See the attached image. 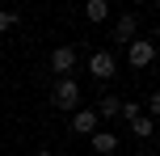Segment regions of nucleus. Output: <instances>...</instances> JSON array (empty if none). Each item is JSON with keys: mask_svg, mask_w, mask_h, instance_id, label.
Wrapping results in <instances>:
<instances>
[{"mask_svg": "<svg viewBox=\"0 0 160 156\" xmlns=\"http://www.w3.org/2000/svg\"><path fill=\"white\" fill-rule=\"evenodd\" d=\"M38 156H55V152H38Z\"/></svg>", "mask_w": 160, "mask_h": 156, "instance_id": "nucleus-13", "label": "nucleus"}, {"mask_svg": "<svg viewBox=\"0 0 160 156\" xmlns=\"http://www.w3.org/2000/svg\"><path fill=\"white\" fill-rule=\"evenodd\" d=\"M152 114H160V93H152V97H148V118Z\"/></svg>", "mask_w": 160, "mask_h": 156, "instance_id": "nucleus-12", "label": "nucleus"}, {"mask_svg": "<svg viewBox=\"0 0 160 156\" xmlns=\"http://www.w3.org/2000/svg\"><path fill=\"white\" fill-rule=\"evenodd\" d=\"M51 68H55L59 76H68L76 68V47H55V51H51Z\"/></svg>", "mask_w": 160, "mask_h": 156, "instance_id": "nucleus-4", "label": "nucleus"}, {"mask_svg": "<svg viewBox=\"0 0 160 156\" xmlns=\"http://www.w3.org/2000/svg\"><path fill=\"white\" fill-rule=\"evenodd\" d=\"M156 131V123L148 114H131V135H139V139H148V135Z\"/></svg>", "mask_w": 160, "mask_h": 156, "instance_id": "nucleus-8", "label": "nucleus"}, {"mask_svg": "<svg viewBox=\"0 0 160 156\" xmlns=\"http://www.w3.org/2000/svg\"><path fill=\"white\" fill-rule=\"evenodd\" d=\"M152 59H156V47L148 38H131L127 42V63L131 68H152Z\"/></svg>", "mask_w": 160, "mask_h": 156, "instance_id": "nucleus-2", "label": "nucleus"}, {"mask_svg": "<svg viewBox=\"0 0 160 156\" xmlns=\"http://www.w3.org/2000/svg\"><path fill=\"white\" fill-rule=\"evenodd\" d=\"M118 110H122V101H118V97H101V106H97L93 114H97V118H114Z\"/></svg>", "mask_w": 160, "mask_h": 156, "instance_id": "nucleus-10", "label": "nucleus"}, {"mask_svg": "<svg viewBox=\"0 0 160 156\" xmlns=\"http://www.w3.org/2000/svg\"><path fill=\"white\" fill-rule=\"evenodd\" d=\"M13 21H17V13H4V8H0V34H4V30H8Z\"/></svg>", "mask_w": 160, "mask_h": 156, "instance_id": "nucleus-11", "label": "nucleus"}, {"mask_svg": "<svg viewBox=\"0 0 160 156\" xmlns=\"http://www.w3.org/2000/svg\"><path fill=\"white\" fill-rule=\"evenodd\" d=\"M114 68L118 63H114L110 51H93V55H88V72H93L97 80H114Z\"/></svg>", "mask_w": 160, "mask_h": 156, "instance_id": "nucleus-3", "label": "nucleus"}, {"mask_svg": "<svg viewBox=\"0 0 160 156\" xmlns=\"http://www.w3.org/2000/svg\"><path fill=\"white\" fill-rule=\"evenodd\" d=\"M97 123H101V118H97L93 110H80V114L72 118V127H76L80 135H93V131H97Z\"/></svg>", "mask_w": 160, "mask_h": 156, "instance_id": "nucleus-7", "label": "nucleus"}, {"mask_svg": "<svg viewBox=\"0 0 160 156\" xmlns=\"http://www.w3.org/2000/svg\"><path fill=\"white\" fill-rule=\"evenodd\" d=\"M84 17H88V21H105V17H110V4H105V0H88Z\"/></svg>", "mask_w": 160, "mask_h": 156, "instance_id": "nucleus-9", "label": "nucleus"}, {"mask_svg": "<svg viewBox=\"0 0 160 156\" xmlns=\"http://www.w3.org/2000/svg\"><path fill=\"white\" fill-rule=\"evenodd\" d=\"M114 148H118V135H114V131H93V152L110 156Z\"/></svg>", "mask_w": 160, "mask_h": 156, "instance_id": "nucleus-6", "label": "nucleus"}, {"mask_svg": "<svg viewBox=\"0 0 160 156\" xmlns=\"http://www.w3.org/2000/svg\"><path fill=\"white\" fill-rule=\"evenodd\" d=\"M51 101H55L59 110H76V106H80V84L72 80V76L55 80V93H51Z\"/></svg>", "mask_w": 160, "mask_h": 156, "instance_id": "nucleus-1", "label": "nucleus"}, {"mask_svg": "<svg viewBox=\"0 0 160 156\" xmlns=\"http://www.w3.org/2000/svg\"><path fill=\"white\" fill-rule=\"evenodd\" d=\"M135 25H139L135 13H122L118 21H114V38H118V42H131V38H135Z\"/></svg>", "mask_w": 160, "mask_h": 156, "instance_id": "nucleus-5", "label": "nucleus"}]
</instances>
